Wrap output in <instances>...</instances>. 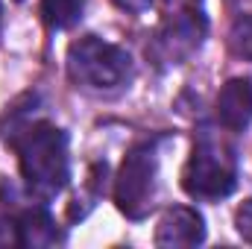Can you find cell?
I'll list each match as a JSON object with an SVG mask.
<instances>
[{"label": "cell", "instance_id": "1", "mask_svg": "<svg viewBox=\"0 0 252 249\" xmlns=\"http://www.w3.org/2000/svg\"><path fill=\"white\" fill-rule=\"evenodd\" d=\"M35 94L21 97L12 109H6L0 121L3 141L18 153L21 176L38 199L59 196L70 179V156H67V132L50 121H35Z\"/></svg>", "mask_w": 252, "mask_h": 249}, {"label": "cell", "instance_id": "2", "mask_svg": "<svg viewBox=\"0 0 252 249\" xmlns=\"http://www.w3.org/2000/svg\"><path fill=\"white\" fill-rule=\"evenodd\" d=\"M132 73V59L124 47L97 35H85L67 47V76L85 94L115 97L129 88Z\"/></svg>", "mask_w": 252, "mask_h": 249}, {"label": "cell", "instance_id": "3", "mask_svg": "<svg viewBox=\"0 0 252 249\" xmlns=\"http://www.w3.org/2000/svg\"><path fill=\"white\" fill-rule=\"evenodd\" d=\"M238 185V153L211 126H202L188 164L182 170V187L193 199H223Z\"/></svg>", "mask_w": 252, "mask_h": 249}, {"label": "cell", "instance_id": "4", "mask_svg": "<svg viewBox=\"0 0 252 249\" xmlns=\"http://www.w3.org/2000/svg\"><path fill=\"white\" fill-rule=\"evenodd\" d=\"M158 193V158L156 141H144L126 153L115 179V202L129 220H144L156 208Z\"/></svg>", "mask_w": 252, "mask_h": 249}, {"label": "cell", "instance_id": "5", "mask_svg": "<svg viewBox=\"0 0 252 249\" xmlns=\"http://www.w3.org/2000/svg\"><path fill=\"white\" fill-rule=\"evenodd\" d=\"M205 241V220L196 208L190 205H176L170 208L156 229V247H199Z\"/></svg>", "mask_w": 252, "mask_h": 249}, {"label": "cell", "instance_id": "6", "mask_svg": "<svg viewBox=\"0 0 252 249\" xmlns=\"http://www.w3.org/2000/svg\"><path fill=\"white\" fill-rule=\"evenodd\" d=\"M220 126L241 132L252 124V79H229L217 94Z\"/></svg>", "mask_w": 252, "mask_h": 249}, {"label": "cell", "instance_id": "7", "mask_svg": "<svg viewBox=\"0 0 252 249\" xmlns=\"http://www.w3.org/2000/svg\"><path fill=\"white\" fill-rule=\"evenodd\" d=\"M12 226H15V247H53L62 241L53 217L41 205L18 211L12 217Z\"/></svg>", "mask_w": 252, "mask_h": 249}, {"label": "cell", "instance_id": "8", "mask_svg": "<svg viewBox=\"0 0 252 249\" xmlns=\"http://www.w3.org/2000/svg\"><path fill=\"white\" fill-rule=\"evenodd\" d=\"M85 0H41V21L50 30H70L82 21Z\"/></svg>", "mask_w": 252, "mask_h": 249}, {"label": "cell", "instance_id": "9", "mask_svg": "<svg viewBox=\"0 0 252 249\" xmlns=\"http://www.w3.org/2000/svg\"><path fill=\"white\" fill-rule=\"evenodd\" d=\"M167 6V24H193L205 27L202 0H164Z\"/></svg>", "mask_w": 252, "mask_h": 249}, {"label": "cell", "instance_id": "10", "mask_svg": "<svg viewBox=\"0 0 252 249\" xmlns=\"http://www.w3.org/2000/svg\"><path fill=\"white\" fill-rule=\"evenodd\" d=\"M229 41H232V50H235L238 56L252 59V15H244V18L235 21Z\"/></svg>", "mask_w": 252, "mask_h": 249}, {"label": "cell", "instance_id": "11", "mask_svg": "<svg viewBox=\"0 0 252 249\" xmlns=\"http://www.w3.org/2000/svg\"><path fill=\"white\" fill-rule=\"evenodd\" d=\"M235 226H238V232H241V238L252 244V199H247L241 208H238V214H235Z\"/></svg>", "mask_w": 252, "mask_h": 249}, {"label": "cell", "instance_id": "12", "mask_svg": "<svg viewBox=\"0 0 252 249\" xmlns=\"http://www.w3.org/2000/svg\"><path fill=\"white\" fill-rule=\"evenodd\" d=\"M115 3H118L121 9H126V12H135V15H138V12L150 9V3H153V0H115Z\"/></svg>", "mask_w": 252, "mask_h": 249}]
</instances>
